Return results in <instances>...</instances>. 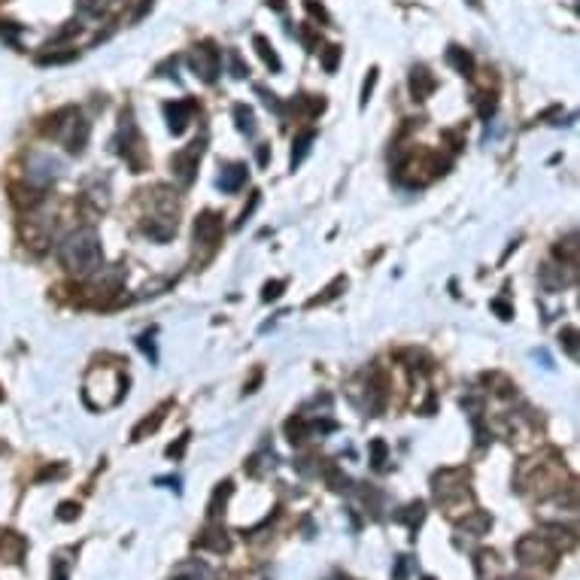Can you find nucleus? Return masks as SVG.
Returning <instances> with one entry per match:
<instances>
[{
    "label": "nucleus",
    "mask_w": 580,
    "mask_h": 580,
    "mask_svg": "<svg viewBox=\"0 0 580 580\" xmlns=\"http://www.w3.org/2000/svg\"><path fill=\"white\" fill-rule=\"evenodd\" d=\"M58 262L64 265L67 274L88 280L104 267V249H100V237L95 228H79L70 231L58 243Z\"/></svg>",
    "instance_id": "obj_1"
},
{
    "label": "nucleus",
    "mask_w": 580,
    "mask_h": 580,
    "mask_svg": "<svg viewBox=\"0 0 580 580\" xmlns=\"http://www.w3.org/2000/svg\"><path fill=\"white\" fill-rule=\"evenodd\" d=\"M43 134H49L52 140H58L67 152L79 155L82 149H86V143L91 137V125L86 122V116H82L77 107H64V110L52 113L43 125Z\"/></svg>",
    "instance_id": "obj_2"
},
{
    "label": "nucleus",
    "mask_w": 580,
    "mask_h": 580,
    "mask_svg": "<svg viewBox=\"0 0 580 580\" xmlns=\"http://www.w3.org/2000/svg\"><path fill=\"white\" fill-rule=\"evenodd\" d=\"M116 152L125 155V162L131 164L134 173H143V167H146V149H143L140 131H137V125H134L131 113H122V128H119V140H116Z\"/></svg>",
    "instance_id": "obj_3"
},
{
    "label": "nucleus",
    "mask_w": 580,
    "mask_h": 580,
    "mask_svg": "<svg viewBox=\"0 0 580 580\" xmlns=\"http://www.w3.org/2000/svg\"><path fill=\"white\" fill-rule=\"evenodd\" d=\"M189 64L204 82H216L219 79V70H222V52L213 43H201V46L191 49Z\"/></svg>",
    "instance_id": "obj_4"
},
{
    "label": "nucleus",
    "mask_w": 580,
    "mask_h": 580,
    "mask_svg": "<svg viewBox=\"0 0 580 580\" xmlns=\"http://www.w3.org/2000/svg\"><path fill=\"white\" fill-rule=\"evenodd\" d=\"M517 556L523 559V565H553L556 550H553V544L547 538L526 535V538H519V544H517Z\"/></svg>",
    "instance_id": "obj_5"
},
{
    "label": "nucleus",
    "mask_w": 580,
    "mask_h": 580,
    "mask_svg": "<svg viewBox=\"0 0 580 580\" xmlns=\"http://www.w3.org/2000/svg\"><path fill=\"white\" fill-rule=\"evenodd\" d=\"M338 423L334 419H307V416H292L285 419V434H289L292 444H301L313 434H325V432H334Z\"/></svg>",
    "instance_id": "obj_6"
},
{
    "label": "nucleus",
    "mask_w": 580,
    "mask_h": 580,
    "mask_svg": "<svg viewBox=\"0 0 580 580\" xmlns=\"http://www.w3.org/2000/svg\"><path fill=\"white\" fill-rule=\"evenodd\" d=\"M61 176V162L52 155H46V152H33L28 158V182L31 186H40V189H46L52 180H58Z\"/></svg>",
    "instance_id": "obj_7"
},
{
    "label": "nucleus",
    "mask_w": 580,
    "mask_h": 580,
    "mask_svg": "<svg viewBox=\"0 0 580 580\" xmlns=\"http://www.w3.org/2000/svg\"><path fill=\"white\" fill-rule=\"evenodd\" d=\"M201 152H204V143H191V146L180 149L173 158H171V167H173V176L180 180V186H191L195 182V173H198V162H201Z\"/></svg>",
    "instance_id": "obj_8"
},
{
    "label": "nucleus",
    "mask_w": 580,
    "mask_h": 580,
    "mask_svg": "<svg viewBox=\"0 0 580 580\" xmlns=\"http://www.w3.org/2000/svg\"><path fill=\"white\" fill-rule=\"evenodd\" d=\"M361 389H365V401H359V407L368 416H377L386 407V383L377 371H365L361 374Z\"/></svg>",
    "instance_id": "obj_9"
},
{
    "label": "nucleus",
    "mask_w": 580,
    "mask_h": 580,
    "mask_svg": "<svg viewBox=\"0 0 580 580\" xmlns=\"http://www.w3.org/2000/svg\"><path fill=\"white\" fill-rule=\"evenodd\" d=\"M219 240H222V216H216V213L207 210V213H201L195 219V243L213 252L216 246H219Z\"/></svg>",
    "instance_id": "obj_10"
},
{
    "label": "nucleus",
    "mask_w": 580,
    "mask_h": 580,
    "mask_svg": "<svg viewBox=\"0 0 580 580\" xmlns=\"http://www.w3.org/2000/svg\"><path fill=\"white\" fill-rule=\"evenodd\" d=\"M191 113H195V100H173V104H164L167 128L173 134H182L191 122Z\"/></svg>",
    "instance_id": "obj_11"
},
{
    "label": "nucleus",
    "mask_w": 580,
    "mask_h": 580,
    "mask_svg": "<svg viewBox=\"0 0 580 580\" xmlns=\"http://www.w3.org/2000/svg\"><path fill=\"white\" fill-rule=\"evenodd\" d=\"M541 283L547 292H562L565 285L574 283V267L568 265H544L541 267Z\"/></svg>",
    "instance_id": "obj_12"
},
{
    "label": "nucleus",
    "mask_w": 580,
    "mask_h": 580,
    "mask_svg": "<svg viewBox=\"0 0 580 580\" xmlns=\"http://www.w3.org/2000/svg\"><path fill=\"white\" fill-rule=\"evenodd\" d=\"M10 198H13V204L19 210H28V213H31V210H37L46 201V191L40 186H31V182H28V186H24V182H15V186L10 189Z\"/></svg>",
    "instance_id": "obj_13"
},
{
    "label": "nucleus",
    "mask_w": 580,
    "mask_h": 580,
    "mask_svg": "<svg viewBox=\"0 0 580 580\" xmlns=\"http://www.w3.org/2000/svg\"><path fill=\"white\" fill-rule=\"evenodd\" d=\"M434 88H438V79H434L425 67H414V70H410V91H414L416 100H425Z\"/></svg>",
    "instance_id": "obj_14"
},
{
    "label": "nucleus",
    "mask_w": 580,
    "mask_h": 580,
    "mask_svg": "<svg viewBox=\"0 0 580 580\" xmlns=\"http://www.w3.org/2000/svg\"><path fill=\"white\" fill-rule=\"evenodd\" d=\"M24 538L15 532H3L0 535V562H22L24 556Z\"/></svg>",
    "instance_id": "obj_15"
},
{
    "label": "nucleus",
    "mask_w": 580,
    "mask_h": 580,
    "mask_svg": "<svg viewBox=\"0 0 580 580\" xmlns=\"http://www.w3.org/2000/svg\"><path fill=\"white\" fill-rule=\"evenodd\" d=\"M22 234H24V240H28V246L33 252H46L49 243H52V228H37L33 219L22 222Z\"/></svg>",
    "instance_id": "obj_16"
},
{
    "label": "nucleus",
    "mask_w": 580,
    "mask_h": 580,
    "mask_svg": "<svg viewBox=\"0 0 580 580\" xmlns=\"http://www.w3.org/2000/svg\"><path fill=\"white\" fill-rule=\"evenodd\" d=\"M143 231L149 234V237H155V240H171L173 234H176V219L173 216H152V219H146L143 222Z\"/></svg>",
    "instance_id": "obj_17"
},
{
    "label": "nucleus",
    "mask_w": 580,
    "mask_h": 580,
    "mask_svg": "<svg viewBox=\"0 0 580 580\" xmlns=\"http://www.w3.org/2000/svg\"><path fill=\"white\" fill-rule=\"evenodd\" d=\"M447 64L456 67V73H462V77H474V55L456 43L447 46Z\"/></svg>",
    "instance_id": "obj_18"
},
{
    "label": "nucleus",
    "mask_w": 580,
    "mask_h": 580,
    "mask_svg": "<svg viewBox=\"0 0 580 580\" xmlns=\"http://www.w3.org/2000/svg\"><path fill=\"white\" fill-rule=\"evenodd\" d=\"M167 407H171V401H167V405H162L158 410H152V416L140 419V423L134 425V432H131V441H143L146 434L158 432V425H162V423H164V416H167Z\"/></svg>",
    "instance_id": "obj_19"
},
{
    "label": "nucleus",
    "mask_w": 580,
    "mask_h": 580,
    "mask_svg": "<svg viewBox=\"0 0 580 580\" xmlns=\"http://www.w3.org/2000/svg\"><path fill=\"white\" fill-rule=\"evenodd\" d=\"M195 544L201 550H213V553H228L231 550V541H228V535H225L222 528H207V532L201 535Z\"/></svg>",
    "instance_id": "obj_20"
},
{
    "label": "nucleus",
    "mask_w": 580,
    "mask_h": 580,
    "mask_svg": "<svg viewBox=\"0 0 580 580\" xmlns=\"http://www.w3.org/2000/svg\"><path fill=\"white\" fill-rule=\"evenodd\" d=\"M246 182V164H228L219 176V189L222 191H237Z\"/></svg>",
    "instance_id": "obj_21"
},
{
    "label": "nucleus",
    "mask_w": 580,
    "mask_h": 580,
    "mask_svg": "<svg viewBox=\"0 0 580 580\" xmlns=\"http://www.w3.org/2000/svg\"><path fill=\"white\" fill-rule=\"evenodd\" d=\"M577 249H580V246H577V234L571 231L565 240H559L556 246H553V256H556L562 265H568V267H577Z\"/></svg>",
    "instance_id": "obj_22"
},
{
    "label": "nucleus",
    "mask_w": 580,
    "mask_h": 580,
    "mask_svg": "<svg viewBox=\"0 0 580 580\" xmlns=\"http://www.w3.org/2000/svg\"><path fill=\"white\" fill-rule=\"evenodd\" d=\"M173 580H213V571H210L204 562H182V565L173 571Z\"/></svg>",
    "instance_id": "obj_23"
},
{
    "label": "nucleus",
    "mask_w": 580,
    "mask_h": 580,
    "mask_svg": "<svg viewBox=\"0 0 580 580\" xmlns=\"http://www.w3.org/2000/svg\"><path fill=\"white\" fill-rule=\"evenodd\" d=\"M343 289H347V276H334V280H331V283H329V285H325V289H322V295H316V298H310V301H307V307L329 304V301H334V298H338Z\"/></svg>",
    "instance_id": "obj_24"
},
{
    "label": "nucleus",
    "mask_w": 580,
    "mask_h": 580,
    "mask_svg": "<svg viewBox=\"0 0 580 580\" xmlns=\"http://www.w3.org/2000/svg\"><path fill=\"white\" fill-rule=\"evenodd\" d=\"M313 140H316V134L310 131V128H307V131H301L298 137H295V149H292V171H295V167L307 158L310 146H313Z\"/></svg>",
    "instance_id": "obj_25"
},
{
    "label": "nucleus",
    "mask_w": 580,
    "mask_h": 580,
    "mask_svg": "<svg viewBox=\"0 0 580 580\" xmlns=\"http://www.w3.org/2000/svg\"><path fill=\"white\" fill-rule=\"evenodd\" d=\"M252 43H256V49H258V55H262V61H265L267 67H271L274 73H280V70H283V61H280V55L274 52V46L267 43V37H262V33H258V37L252 40Z\"/></svg>",
    "instance_id": "obj_26"
},
{
    "label": "nucleus",
    "mask_w": 580,
    "mask_h": 580,
    "mask_svg": "<svg viewBox=\"0 0 580 580\" xmlns=\"http://www.w3.org/2000/svg\"><path fill=\"white\" fill-rule=\"evenodd\" d=\"M462 532H471V535H483L486 528L492 526V517L489 514H483V510H477V514H471V517H465L462 519Z\"/></svg>",
    "instance_id": "obj_27"
},
{
    "label": "nucleus",
    "mask_w": 580,
    "mask_h": 580,
    "mask_svg": "<svg viewBox=\"0 0 580 580\" xmlns=\"http://www.w3.org/2000/svg\"><path fill=\"white\" fill-rule=\"evenodd\" d=\"M483 380L489 383V386H495L492 392L499 395V398H514V395H517V386L510 383V380H508V377H504V374H486Z\"/></svg>",
    "instance_id": "obj_28"
},
{
    "label": "nucleus",
    "mask_w": 580,
    "mask_h": 580,
    "mask_svg": "<svg viewBox=\"0 0 580 580\" xmlns=\"http://www.w3.org/2000/svg\"><path fill=\"white\" fill-rule=\"evenodd\" d=\"M234 119H237V128L246 134V137H252V134H256V116H252V110H249L246 104L234 107Z\"/></svg>",
    "instance_id": "obj_29"
},
{
    "label": "nucleus",
    "mask_w": 580,
    "mask_h": 580,
    "mask_svg": "<svg viewBox=\"0 0 580 580\" xmlns=\"http://www.w3.org/2000/svg\"><path fill=\"white\" fill-rule=\"evenodd\" d=\"M407 514H398L395 519H398V523H407L410 528H416L419 523H423V517H425V504L423 501H416V504H410V508H405Z\"/></svg>",
    "instance_id": "obj_30"
},
{
    "label": "nucleus",
    "mask_w": 580,
    "mask_h": 580,
    "mask_svg": "<svg viewBox=\"0 0 580 580\" xmlns=\"http://www.w3.org/2000/svg\"><path fill=\"white\" fill-rule=\"evenodd\" d=\"M228 495H231V480H225V483H219V489L213 492V501H210V517H219L222 514L219 508H225Z\"/></svg>",
    "instance_id": "obj_31"
},
{
    "label": "nucleus",
    "mask_w": 580,
    "mask_h": 580,
    "mask_svg": "<svg viewBox=\"0 0 580 580\" xmlns=\"http://www.w3.org/2000/svg\"><path fill=\"white\" fill-rule=\"evenodd\" d=\"M319 52H322V67H325V73H334V70H338V61H340V52H343L340 46H325V49H319Z\"/></svg>",
    "instance_id": "obj_32"
},
{
    "label": "nucleus",
    "mask_w": 580,
    "mask_h": 580,
    "mask_svg": "<svg viewBox=\"0 0 580 580\" xmlns=\"http://www.w3.org/2000/svg\"><path fill=\"white\" fill-rule=\"evenodd\" d=\"M559 343H562V350H565L571 359H577V329H571V325H568V329H562L559 331Z\"/></svg>",
    "instance_id": "obj_33"
},
{
    "label": "nucleus",
    "mask_w": 580,
    "mask_h": 580,
    "mask_svg": "<svg viewBox=\"0 0 580 580\" xmlns=\"http://www.w3.org/2000/svg\"><path fill=\"white\" fill-rule=\"evenodd\" d=\"M77 58V49H67V52H43L37 58V64H67Z\"/></svg>",
    "instance_id": "obj_34"
},
{
    "label": "nucleus",
    "mask_w": 580,
    "mask_h": 580,
    "mask_svg": "<svg viewBox=\"0 0 580 580\" xmlns=\"http://www.w3.org/2000/svg\"><path fill=\"white\" fill-rule=\"evenodd\" d=\"M283 289H285V280H271V283H265L262 301H265V304H271V301H276V298L283 295Z\"/></svg>",
    "instance_id": "obj_35"
},
{
    "label": "nucleus",
    "mask_w": 580,
    "mask_h": 580,
    "mask_svg": "<svg viewBox=\"0 0 580 580\" xmlns=\"http://www.w3.org/2000/svg\"><path fill=\"white\" fill-rule=\"evenodd\" d=\"M371 462H374L377 471L386 468V441H380V438L371 441Z\"/></svg>",
    "instance_id": "obj_36"
},
{
    "label": "nucleus",
    "mask_w": 580,
    "mask_h": 580,
    "mask_svg": "<svg viewBox=\"0 0 580 580\" xmlns=\"http://www.w3.org/2000/svg\"><path fill=\"white\" fill-rule=\"evenodd\" d=\"M107 6H110V0H82L79 3V13L82 15H104Z\"/></svg>",
    "instance_id": "obj_37"
},
{
    "label": "nucleus",
    "mask_w": 580,
    "mask_h": 580,
    "mask_svg": "<svg viewBox=\"0 0 580 580\" xmlns=\"http://www.w3.org/2000/svg\"><path fill=\"white\" fill-rule=\"evenodd\" d=\"M377 77H380V70H377V67H371V70H368L365 86H361V107H368V100H371L374 86H377Z\"/></svg>",
    "instance_id": "obj_38"
},
{
    "label": "nucleus",
    "mask_w": 580,
    "mask_h": 580,
    "mask_svg": "<svg viewBox=\"0 0 580 580\" xmlns=\"http://www.w3.org/2000/svg\"><path fill=\"white\" fill-rule=\"evenodd\" d=\"M256 95H262V100H265L267 110H274L276 116H283V104L276 100V95H271V91H267L265 86H256Z\"/></svg>",
    "instance_id": "obj_39"
},
{
    "label": "nucleus",
    "mask_w": 580,
    "mask_h": 580,
    "mask_svg": "<svg viewBox=\"0 0 580 580\" xmlns=\"http://www.w3.org/2000/svg\"><path fill=\"white\" fill-rule=\"evenodd\" d=\"M79 517V504L77 501H61L58 504V519H64V523H70V519Z\"/></svg>",
    "instance_id": "obj_40"
},
{
    "label": "nucleus",
    "mask_w": 580,
    "mask_h": 580,
    "mask_svg": "<svg viewBox=\"0 0 580 580\" xmlns=\"http://www.w3.org/2000/svg\"><path fill=\"white\" fill-rule=\"evenodd\" d=\"M152 334H155V331H143V334H140V338H137V347H140L143 352H146V356H149V359H152V361H155V359H158V352H155V343H152Z\"/></svg>",
    "instance_id": "obj_41"
},
{
    "label": "nucleus",
    "mask_w": 580,
    "mask_h": 580,
    "mask_svg": "<svg viewBox=\"0 0 580 580\" xmlns=\"http://www.w3.org/2000/svg\"><path fill=\"white\" fill-rule=\"evenodd\" d=\"M495 313H499V319H504V322H508V319H514V307L508 304V301L504 298H492V304H489Z\"/></svg>",
    "instance_id": "obj_42"
},
{
    "label": "nucleus",
    "mask_w": 580,
    "mask_h": 580,
    "mask_svg": "<svg viewBox=\"0 0 580 580\" xmlns=\"http://www.w3.org/2000/svg\"><path fill=\"white\" fill-rule=\"evenodd\" d=\"M258 201H262V191H252V195H249V204L243 207V213H240V219H237V228H243V222H246L249 216H252V210L258 207Z\"/></svg>",
    "instance_id": "obj_43"
},
{
    "label": "nucleus",
    "mask_w": 580,
    "mask_h": 580,
    "mask_svg": "<svg viewBox=\"0 0 580 580\" xmlns=\"http://www.w3.org/2000/svg\"><path fill=\"white\" fill-rule=\"evenodd\" d=\"M189 438H191V434L186 432L176 444H171V447H167V459H180L182 453H186V447H189Z\"/></svg>",
    "instance_id": "obj_44"
},
{
    "label": "nucleus",
    "mask_w": 580,
    "mask_h": 580,
    "mask_svg": "<svg viewBox=\"0 0 580 580\" xmlns=\"http://www.w3.org/2000/svg\"><path fill=\"white\" fill-rule=\"evenodd\" d=\"M228 58H231V77H237V79H243L249 73V67L240 61V55L237 52H228Z\"/></svg>",
    "instance_id": "obj_45"
},
{
    "label": "nucleus",
    "mask_w": 580,
    "mask_h": 580,
    "mask_svg": "<svg viewBox=\"0 0 580 580\" xmlns=\"http://www.w3.org/2000/svg\"><path fill=\"white\" fill-rule=\"evenodd\" d=\"M477 113H480V119H492V113H495V97H492V95H486V97L480 100V110H477Z\"/></svg>",
    "instance_id": "obj_46"
},
{
    "label": "nucleus",
    "mask_w": 580,
    "mask_h": 580,
    "mask_svg": "<svg viewBox=\"0 0 580 580\" xmlns=\"http://www.w3.org/2000/svg\"><path fill=\"white\" fill-rule=\"evenodd\" d=\"M176 64H180V58H167L164 64H158V67H155V73H162V77H173V73H176Z\"/></svg>",
    "instance_id": "obj_47"
},
{
    "label": "nucleus",
    "mask_w": 580,
    "mask_h": 580,
    "mask_svg": "<svg viewBox=\"0 0 580 580\" xmlns=\"http://www.w3.org/2000/svg\"><path fill=\"white\" fill-rule=\"evenodd\" d=\"M19 33H22V28H15L13 22H0V37L3 40H15Z\"/></svg>",
    "instance_id": "obj_48"
},
{
    "label": "nucleus",
    "mask_w": 580,
    "mask_h": 580,
    "mask_svg": "<svg viewBox=\"0 0 580 580\" xmlns=\"http://www.w3.org/2000/svg\"><path fill=\"white\" fill-rule=\"evenodd\" d=\"M304 6H307V13H310V15H319V19H322V22H329V13H325L322 6H316L313 0H304Z\"/></svg>",
    "instance_id": "obj_49"
},
{
    "label": "nucleus",
    "mask_w": 580,
    "mask_h": 580,
    "mask_svg": "<svg viewBox=\"0 0 580 580\" xmlns=\"http://www.w3.org/2000/svg\"><path fill=\"white\" fill-rule=\"evenodd\" d=\"M258 383H262V368H258V371L252 374V380L246 383V389H243V392H256V386H258Z\"/></svg>",
    "instance_id": "obj_50"
},
{
    "label": "nucleus",
    "mask_w": 580,
    "mask_h": 580,
    "mask_svg": "<svg viewBox=\"0 0 580 580\" xmlns=\"http://www.w3.org/2000/svg\"><path fill=\"white\" fill-rule=\"evenodd\" d=\"M52 580H67V565H64L61 559L55 562V577H52Z\"/></svg>",
    "instance_id": "obj_51"
},
{
    "label": "nucleus",
    "mask_w": 580,
    "mask_h": 580,
    "mask_svg": "<svg viewBox=\"0 0 580 580\" xmlns=\"http://www.w3.org/2000/svg\"><path fill=\"white\" fill-rule=\"evenodd\" d=\"M155 483H162V486H173V489H180V480H176V477H158Z\"/></svg>",
    "instance_id": "obj_52"
},
{
    "label": "nucleus",
    "mask_w": 580,
    "mask_h": 580,
    "mask_svg": "<svg viewBox=\"0 0 580 580\" xmlns=\"http://www.w3.org/2000/svg\"><path fill=\"white\" fill-rule=\"evenodd\" d=\"M146 10H152V0H143V3H140V10H137V15H134V19H143V15H146Z\"/></svg>",
    "instance_id": "obj_53"
},
{
    "label": "nucleus",
    "mask_w": 580,
    "mask_h": 580,
    "mask_svg": "<svg viewBox=\"0 0 580 580\" xmlns=\"http://www.w3.org/2000/svg\"><path fill=\"white\" fill-rule=\"evenodd\" d=\"M267 158H271V149H267V146H262V149H258V164L265 167V164H267Z\"/></svg>",
    "instance_id": "obj_54"
},
{
    "label": "nucleus",
    "mask_w": 580,
    "mask_h": 580,
    "mask_svg": "<svg viewBox=\"0 0 580 580\" xmlns=\"http://www.w3.org/2000/svg\"><path fill=\"white\" fill-rule=\"evenodd\" d=\"M267 6H274V10H283V0H267Z\"/></svg>",
    "instance_id": "obj_55"
},
{
    "label": "nucleus",
    "mask_w": 580,
    "mask_h": 580,
    "mask_svg": "<svg viewBox=\"0 0 580 580\" xmlns=\"http://www.w3.org/2000/svg\"><path fill=\"white\" fill-rule=\"evenodd\" d=\"M468 3H471V6H480V0H468Z\"/></svg>",
    "instance_id": "obj_56"
},
{
    "label": "nucleus",
    "mask_w": 580,
    "mask_h": 580,
    "mask_svg": "<svg viewBox=\"0 0 580 580\" xmlns=\"http://www.w3.org/2000/svg\"><path fill=\"white\" fill-rule=\"evenodd\" d=\"M0 401H3V389H0Z\"/></svg>",
    "instance_id": "obj_57"
}]
</instances>
